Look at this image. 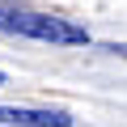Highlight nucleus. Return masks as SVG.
<instances>
[{
  "label": "nucleus",
  "mask_w": 127,
  "mask_h": 127,
  "mask_svg": "<svg viewBox=\"0 0 127 127\" xmlns=\"http://www.w3.org/2000/svg\"><path fill=\"white\" fill-rule=\"evenodd\" d=\"M0 85H4V72H0Z\"/></svg>",
  "instance_id": "4"
},
{
  "label": "nucleus",
  "mask_w": 127,
  "mask_h": 127,
  "mask_svg": "<svg viewBox=\"0 0 127 127\" xmlns=\"http://www.w3.org/2000/svg\"><path fill=\"white\" fill-rule=\"evenodd\" d=\"M0 30L21 34V38H38V42H55V47H81L89 42V30L68 21V17H51V13H30V9H0Z\"/></svg>",
  "instance_id": "1"
},
{
  "label": "nucleus",
  "mask_w": 127,
  "mask_h": 127,
  "mask_svg": "<svg viewBox=\"0 0 127 127\" xmlns=\"http://www.w3.org/2000/svg\"><path fill=\"white\" fill-rule=\"evenodd\" d=\"M0 127H9V123H0Z\"/></svg>",
  "instance_id": "5"
},
{
  "label": "nucleus",
  "mask_w": 127,
  "mask_h": 127,
  "mask_svg": "<svg viewBox=\"0 0 127 127\" xmlns=\"http://www.w3.org/2000/svg\"><path fill=\"white\" fill-rule=\"evenodd\" d=\"M0 123L9 127H72L68 110H30V106H0Z\"/></svg>",
  "instance_id": "2"
},
{
  "label": "nucleus",
  "mask_w": 127,
  "mask_h": 127,
  "mask_svg": "<svg viewBox=\"0 0 127 127\" xmlns=\"http://www.w3.org/2000/svg\"><path fill=\"white\" fill-rule=\"evenodd\" d=\"M106 51H114V55H127V42H110Z\"/></svg>",
  "instance_id": "3"
}]
</instances>
